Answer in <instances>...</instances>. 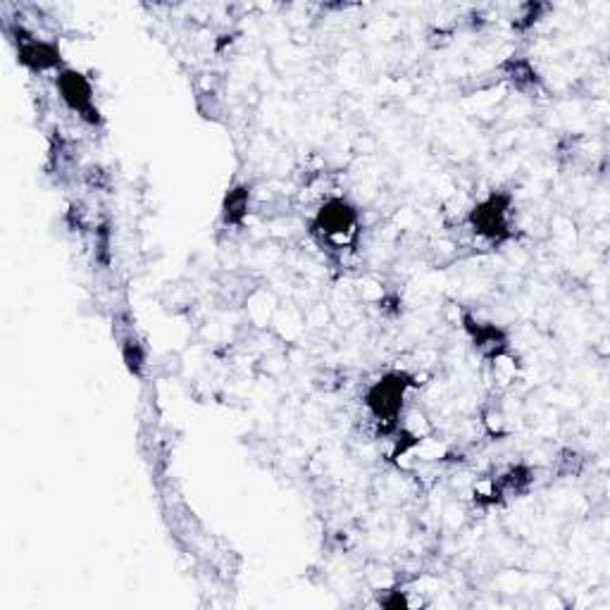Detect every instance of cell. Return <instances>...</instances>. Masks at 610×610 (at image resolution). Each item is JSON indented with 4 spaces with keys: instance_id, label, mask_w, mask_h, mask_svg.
<instances>
[{
    "instance_id": "obj_1",
    "label": "cell",
    "mask_w": 610,
    "mask_h": 610,
    "mask_svg": "<svg viewBox=\"0 0 610 610\" xmlns=\"http://www.w3.org/2000/svg\"><path fill=\"white\" fill-rule=\"evenodd\" d=\"M415 387L413 375L403 373V369H391L375 379L365 389L363 403L367 408L369 418H373L382 430H396L406 413V399L408 391Z\"/></svg>"
},
{
    "instance_id": "obj_2",
    "label": "cell",
    "mask_w": 610,
    "mask_h": 610,
    "mask_svg": "<svg viewBox=\"0 0 610 610\" xmlns=\"http://www.w3.org/2000/svg\"><path fill=\"white\" fill-rule=\"evenodd\" d=\"M361 230V212L349 198L331 196L317 208L313 218V234L331 248L351 246Z\"/></svg>"
},
{
    "instance_id": "obj_3",
    "label": "cell",
    "mask_w": 610,
    "mask_h": 610,
    "mask_svg": "<svg viewBox=\"0 0 610 610\" xmlns=\"http://www.w3.org/2000/svg\"><path fill=\"white\" fill-rule=\"evenodd\" d=\"M468 224L477 238L486 244H503L513 236V196L506 191L486 193L468 212Z\"/></svg>"
},
{
    "instance_id": "obj_4",
    "label": "cell",
    "mask_w": 610,
    "mask_h": 610,
    "mask_svg": "<svg viewBox=\"0 0 610 610\" xmlns=\"http://www.w3.org/2000/svg\"><path fill=\"white\" fill-rule=\"evenodd\" d=\"M56 89L62 98V103L68 105V108L84 119L89 125H101V110L96 105L94 98V84H91V79L86 74H82L79 70H70L64 68L58 72L56 79Z\"/></svg>"
},
{
    "instance_id": "obj_5",
    "label": "cell",
    "mask_w": 610,
    "mask_h": 610,
    "mask_svg": "<svg viewBox=\"0 0 610 610\" xmlns=\"http://www.w3.org/2000/svg\"><path fill=\"white\" fill-rule=\"evenodd\" d=\"M17 60L26 70L36 74L50 72V70H64L60 48L44 38H36L32 34H17Z\"/></svg>"
},
{
    "instance_id": "obj_6",
    "label": "cell",
    "mask_w": 610,
    "mask_h": 610,
    "mask_svg": "<svg viewBox=\"0 0 610 610\" xmlns=\"http://www.w3.org/2000/svg\"><path fill=\"white\" fill-rule=\"evenodd\" d=\"M466 329H468V335L470 339L474 341V347L489 353V355H501L503 347H506V335L503 331L492 325V322H480V320H474V317H466Z\"/></svg>"
},
{
    "instance_id": "obj_7",
    "label": "cell",
    "mask_w": 610,
    "mask_h": 610,
    "mask_svg": "<svg viewBox=\"0 0 610 610\" xmlns=\"http://www.w3.org/2000/svg\"><path fill=\"white\" fill-rule=\"evenodd\" d=\"M250 203V193L246 187L234 189L224 198V222L227 224H242Z\"/></svg>"
},
{
    "instance_id": "obj_8",
    "label": "cell",
    "mask_w": 610,
    "mask_h": 610,
    "mask_svg": "<svg viewBox=\"0 0 610 610\" xmlns=\"http://www.w3.org/2000/svg\"><path fill=\"white\" fill-rule=\"evenodd\" d=\"M129 347L125 349V361H127V365H129V369L131 373H141V367H143V361H145V355H143V349L139 347L137 341H127Z\"/></svg>"
}]
</instances>
